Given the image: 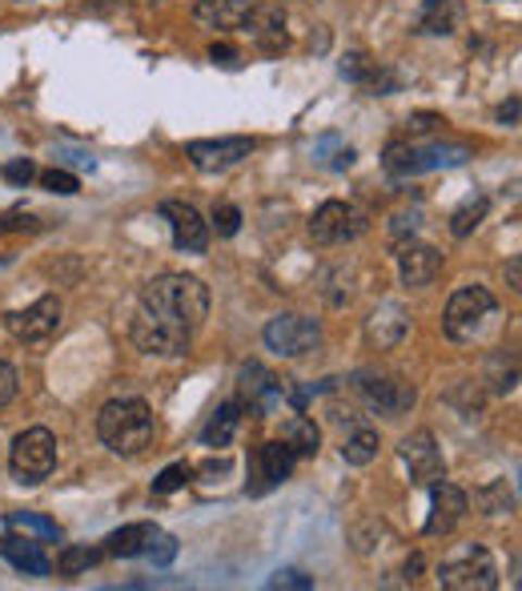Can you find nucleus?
Returning <instances> with one entry per match:
<instances>
[{"label":"nucleus","instance_id":"obj_11","mask_svg":"<svg viewBox=\"0 0 522 591\" xmlns=\"http://www.w3.org/2000/svg\"><path fill=\"white\" fill-rule=\"evenodd\" d=\"M237 382H241V398L237 403H241V410H253V415H274L282 407V398H286V382L274 379L261 362L241 367Z\"/></svg>","mask_w":522,"mask_h":591},{"label":"nucleus","instance_id":"obj_13","mask_svg":"<svg viewBox=\"0 0 522 591\" xmlns=\"http://www.w3.org/2000/svg\"><path fill=\"white\" fill-rule=\"evenodd\" d=\"M398 455H402L406 471H410V479L422 487H431L434 479H446V459L443 451H438V443H434L431 431H414L402 439V447H398Z\"/></svg>","mask_w":522,"mask_h":591},{"label":"nucleus","instance_id":"obj_6","mask_svg":"<svg viewBox=\"0 0 522 591\" xmlns=\"http://www.w3.org/2000/svg\"><path fill=\"white\" fill-rule=\"evenodd\" d=\"M13 475L21 483H40L57 467V439L49 427H28L13 439Z\"/></svg>","mask_w":522,"mask_h":591},{"label":"nucleus","instance_id":"obj_35","mask_svg":"<svg viewBox=\"0 0 522 591\" xmlns=\"http://www.w3.org/2000/svg\"><path fill=\"white\" fill-rule=\"evenodd\" d=\"M270 588L310 591V588H313V579L306 576V571H298V567H282V571H274V579H270Z\"/></svg>","mask_w":522,"mask_h":591},{"label":"nucleus","instance_id":"obj_38","mask_svg":"<svg viewBox=\"0 0 522 591\" xmlns=\"http://www.w3.org/2000/svg\"><path fill=\"white\" fill-rule=\"evenodd\" d=\"M209 61H213V65H225V69H237L241 65V53H237L234 45H213V49H209Z\"/></svg>","mask_w":522,"mask_h":591},{"label":"nucleus","instance_id":"obj_19","mask_svg":"<svg viewBox=\"0 0 522 591\" xmlns=\"http://www.w3.org/2000/svg\"><path fill=\"white\" fill-rule=\"evenodd\" d=\"M249 0H197V25L206 28H222V33H234V28H246L249 21Z\"/></svg>","mask_w":522,"mask_h":591},{"label":"nucleus","instance_id":"obj_2","mask_svg":"<svg viewBox=\"0 0 522 591\" xmlns=\"http://www.w3.org/2000/svg\"><path fill=\"white\" fill-rule=\"evenodd\" d=\"M97 434H101V443L113 455H141L145 447H153V434H157V422H153V410L145 407L141 398H113V403H104L101 415H97Z\"/></svg>","mask_w":522,"mask_h":591},{"label":"nucleus","instance_id":"obj_33","mask_svg":"<svg viewBox=\"0 0 522 591\" xmlns=\"http://www.w3.org/2000/svg\"><path fill=\"white\" fill-rule=\"evenodd\" d=\"M37 182L45 185L49 194H65V197H73L80 189V182L69 170H45V173H37Z\"/></svg>","mask_w":522,"mask_h":591},{"label":"nucleus","instance_id":"obj_18","mask_svg":"<svg viewBox=\"0 0 522 591\" xmlns=\"http://www.w3.org/2000/svg\"><path fill=\"white\" fill-rule=\"evenodd\" d=\"M406 330H410V318H406V310L398 303H382L374 315L365 318V342L378 346V350L398 346L406 338Z\"/></svg>","mask_w":522,"mask_h":591},{"label":"nucleus","instance_id":"obj_28","mask_svg":"<svg viewBox=\"0 0 522 591\" xmlns=\"http://www.w3.org/2000/svg\"><path fill=\"white\" fill-rule=\"evenodd\" d=\"M97 564H101V552H97V547H65L61 559H57L61 576H85V571Z\"/></svg>","mask_w":522,"mask_h":591},{"label":"nucleus","instance_id":"obj_31","mask_svg":"<svg viewBox=\"0 0 522 591\" xmlns=\"http://www.w3.org/2000/svg\"><path fill=\"white\" fill-rule=\"evenodd\" d=\"M189 467L185 463H173V467H165V471L153 479V495H173V491H182L185 483H189Z\"/></svg>","mask_w":522,"mask_h":591},{"label":"nucleus","instance_id":"obj_20","mask_svg":"<svg viewBox=\"0 0 522 591\" xmlns=\"http://www.w3.org/2000/svg\"><path fill=\"white\" fill-rule=\"evenodd\" d=\"M249 37L258 40L261 53H282L289 45L286 37V16L277 13V9H249Z\"/></svg>","mask_w":522,"mask_h":591},{"label":"nucleus","instance_id":"obj_25","mask_svg":"<svg viewBox=\"0 0 522 591\" xmlns=\"http://www.w3.org/2000/svg\"><path fill=\"white\" fill-rule=\"evenodd\" d=\"M282 443H286L298 459H310V455H318V443H322V431L313 427V419H306V415H294V419L282 427Z\"/></svg>","mask_w":522,"mask_h":591},{"label":"nucleus","instance_id":"obj_12","mask_svg":"<svg viewBox=\"0 0 522 591\" xmlns=\"http://www.w3.org/2000/svg\"><path fill=\"white\" fill-rule=\"evenodd\" d=\"M253 153V137H217V141H189L185 158L194 161L201 173H222L234 170Z\"/></svg>","mask_w":522,"mask_h":591},{"label":"nucleus","instance_id":"obj_14","mask_svg":"<svg viewBox=\"0 0 522 591\" xmlns=\"http://www.w3.org/2000/svg\"><path fill=\"white\" fill-rule=\"evenodd\" d=\"M358 391L365 394V403L374 410H382V415H402V410L414 407V386L402 379H390V374H358Z\"/></svg>","mask_w":522,"mask_h":591},{"label":"nucleus","instance_id":"obj_5","mask_svg":"<svg viewBox=\"0 0 522 591\" xmlns=\"http://www.w3.org/2000/svg\"><path fill=\"white\" fill-rule=\"evenodd\" d=\"M495 310H498V303H495V294H490V290L467 286V290H458V294H450L443 327L455 342H474L486 327H490Z\"/></svg>","mask_w":522,"mask_h":591},{"label":"nucleus","instance_id":"obj_10","mask_svg":"<svg viewBox=\"0 0 522 591\" xmlns=\"http://www.w3.org/2000/svg\"><path fill=\"white\" fill-rule=\"evenodd\" d=\"M4 327H9V334H13L16 342L52 338L57 327H61V298H57V294H45V298H37L28 310H13V315L4 318Z\"/></svg>","mask_w":522,"mask_h":591},{"label":"nucleus","instance_id":"obj_42","mask_svg":"<svg viewBox=\"0 0 522 591\" xmlns=\"http://www.w3.org/2000/svg\"><path fill=\"white\" fill-rule=\"evenodd\" d=\"M21 4H25V0H21Z\"/></svg>","mask_w":522,"mask_h":591},{"label":"nucleus","instance_id":"obj_27","mask_svg":"<svg viewBox=\"0 0 522 591\" xmlns=\"http://www.w3.org/2000/svg\"><path fill=\"white\" fill-rule=\"evenodd\" d=\"M486 210H490V201H486L483 194L467 197V201H462V206H458V210L450 213V234H455V237H467V234H474V230H478V225H483Z\"/></svg>","mask_w":522,"mask_h":591},{"label":"nucleus","instance_id":"obj_4","mask_svg":"<svg viewBox=\"0 0 522 591\" xmlns=\"http://www.w3.org/2000/svg\"><path fill=\"white\" fill-rule=\"evenodd\" d=\"M438 583L450 591H495L498 588V567L495 555L478 547V543H467L443 559L438 567Z\"/></svg>","mask_w":522,"mask_h":591},{"label":"nucleus","instance_id":"obj_22","mask_svg":"<svg viewBox=\"0 0 522 591\" xmlns=\"http://www.w3.org/2000/svg\"><path fill=\"white\" fill-rule=\"evenodd\" d=\"M237 427H241V403H225L209 415V422L201 427V447H229L234 443Z\"/></svg>","mask_w":522,"mask_h":591},{"label":"nucleus","instance_id":"obj_15","mask_svg":"<svg viewBox=\"0 0 522 591\" xmlns=\"http://www.w3.org/2000/svg\"><path fill=\"white\" fill-rule=\"evenodd\" d=\"M161 218L170 222L173 230V246L185 254H206L209 246V222L189 206V201H165L161 206Z\"/></svg>","mask_w":522,"mask_h":591},{"label":"nucleus","instance_id":"obj_1","mask_svg":"<svg viewBox=\"0 0 522 591\" xmlns=\"http://www.w3.org/2000/svg\"><path fill=\"white\" fill-rule=\"evenodd\" d=\"M209 318V290L189 274H161L141 294L133 318V342L145 355L177 358L189 350L194 330Z\"/></svg>","mask_w":522,"mask_h":591},{"label":"nucleus","instance_id":"obj_9","mask_svg":"<svg viewBox=\"0 0 522 591\" xmlns=\"http://www.w3.org/2000/svg\"><path fill=\"white\" fill-rule=\"evenodd\" d=\"M294 467H298V455L277 439V443H261L258 451H253V459H249V495H265V491H274V487H282L294 475Z\"/></svg>","mask_w":522,"mask_h":591},{"label":"nucleus","instance_id":"obj_36","mask_svg":"<svg viewBox=\"0 0 522 591\" xmlns=\"http://www.w3.org/2000/svg\"><path fill=\"white\" fill-rule=\"evenodd\" d=\"M16 398V370L0 358V407H9Z\"/></svg>","mask_w":522,"mask_h":591},{"label":"nucleus","instance_id":"obj_41","mask_svg":"<svg viewBox=\"0 0 522 591\" xmlns=\"http://www.w3.org/2000/svg\"><path fill=\"white\" fill-rule=\"evenodd\" d=\"M498 121H502V125H514V121H519V97H514L510 106L498 109Z\"/></svg>","mask_w":522,"mask_h":591},{"label":"nucleus","instance_id":"obj_17","mask_svg":"<svg viewBox=\"0 0 522 591\" xmlns=\"http://www.w3.org/2000/svg\"><path fill=\"white\" fill-rule=\"evenodd\" d=\"M443 274V254L422 242H406L398 250V278L406 286H431L434 278Z\"/></svg>","mask_w":522,"mask_h":591},{"label":"nucleus","instance_id":"obj_30","mask_svg":"<svg viewBox=\"0 0 522 591\" xmlns=\"http://www.w3.org/2000/svg\"><path fill=\"white\" fill-rule=\"evenodd\" d=\"M478 507H483L486 515H510L514 512V495H510L507 483H495V487H486V491H478Z\"/></svg>","mask_w":522,"mask_h":591},{"label":"nucleus","instance_id":"obj_8","mask_svg":"<svg viewBox=\"0 0 522 591\" xmlns=\"http://www.w3.org/2000/svg\"><path fill=\"white\" fill-rule=\"evenodd\" d=\"M365 230V213L350 201H326L318 206L310 218V237L318 246H341V242H353V237Z\"/></svg>","mask_w":522,"mask_h":591},{"label":"nucleus","instance_id":"obj_16","mask_svg":"<svg viewBox=\"0 0 522 591\" xmlns=\"http://www.w3.org/2000/svg\"><path fill=\"white\" fill-rule=\"evenodd\" d=\"M467 491L455 483H446V479H434L431 483V519H426V535H450L458 524H462V515H467Z\"/></svg>","mask_w":522,"mask_h":591},{"label":"nucleus","instance_id":"obj_3","mask_svg":"<svg viewBox=\"0 0 522 591\" xmlns=\"http://www.w3.org/2000/svg\"><path fill=\"white\" fill-rule=\"evenodd\" d=\"M470 158V145L462 141H394L386 145V173L390 177H418V173L462 165Z\"/></svg>","mask_w":522,"mask_h":591},{"label":"nucleus","instance_id":"obj_7","mask_svg":"<svg viewBox=\"0 0 522 591\" xmlns=\"http://www.w3.org/2000/svg\"><path fill=\"white\" fill-rule=\"evenodd\" d=\"M265 346L282 358H306L322 346V327L306 315H277L265 327Z\"/></svg>","mask_w":522,"mask_h":591},{"label":"nucleus","instance_id":"obj_40","mask_svg":"<svg viewBox=\"0 0 522 591\" xmlns=\"http://www.w3.org/2000/svg\"><path fill=\"white\" fill-rule=\"evenodd\" d=\"M434 125H443V118H431V113H418V118H410V130H414V133H431Z\"/></svg>","mask_w":522,"mask_h":591},{"label":"nucleus","instance_id":"obj_26","mask_svg":"<svg viewBox=\"0 0 522 591\" xmlns=\"http://www.w3.org/2000/svg\"><path fill=\"white\" fill-rule=\"evenodd\" d=\"M341 459L350 463V467H365V463L378 459V431L374 427H353V434L346 439V447H341Z\"/></svg>","mask_w":522,"mask_h":591},{"label":"nucleus","instance_id":"obj_23","mask_svg":"<svg viewBox=\"0 0 522 591\" xmlns=\"http://www.w3.org/2000/svg\"><path fill=\"white\" fill-rule=\"evenodd\" d=\"M414 25L418 33H426V37H446V33H455L458 25V4L455 0H422Z\"/></svg>","mask_w":522,"mask_h":591},{"label":"nucleus","instance_id":"obj_21","mask_svg":"<svg viewBox=\"0 0 522 591\" xmlns=\"http://www.w3.org/2000/svg\"><path fill=\"white\" fill-rule=\"evenodd\" d=\"M0 555L9 559V564L16 567V571H25V576H49L52 564H49V555L40 552V543H33V539H0Z\"/></svg>","mask_w":522,"mask_h":591},{"label":"nucleus","instance_id":"obj_34","mask_svg":"<svg viewBox=\"0 0 522 591\" xmlns=\"http://www.w3.org/2000/svg\"><path fill=\"white\" fill-rule=\"evenodd\" d=\"M213 230H217V237H234L237 230H241V210L229 206V201H222V206L213 210Z\"/></svg>","mask_w":522,"mask_h":591},{"label":"nucleus","instance_id":"obj_32","mask_svg":"<svg viewBox=\"0 0 522 591\" xmlns=\"http://www.w3.org/2000/svg\"><path fill=\"white\" fill-rule=\"evenodd\" d=\"M145 555L153 559V567H170L173 559H177V539L165 535V531H157V535L149 539V547H145Z\"/></svg>","mask_w":522,"mask_h":591},{"label":"nucleus","instance_id":"obj_29","mask_svg":"<svg viewBox=\"0 0 522 591\" xmlns=\"http://www.w3.org/2000/svg\"><path fill=\"white\" fill-rule=\"evenodd\" d=\"M9 527H16V531H33V535H40V539H61V531H57L52 519L33 515V512H13L9 515Z\"/></svg>","mask_w":522,"mask_h":591},{"label":"nucleus","instance_id":"obj_37","mask_svg":"<svg viewBox=\"0 0 522 591\" xmlns=\"http://www.w3.org/2000/svg\"><path fill=\"white\" fill-rule=\"evenodd\" d=\"M4 177H9L13 185H28L33 177H37V165H33L28 158H21V161H13V165H4Z\"/></svg>","mask_w":522,"mask_h":591},{"label":"nucleus","instance_id":"obj_39","mask_svg":"<svg viewBox=\"0 0 522 591\" xmlns=\"http://www.w3.org/2000/svg\"><path fill=\"white\" fill-rule=\"evenodd\" d=\"M21 230H37L28 213H0V234H21Z\"/></svg>","mask_w":522,"mask_h":591},{"label":"nucleus","instance_id":"obj_24","mask_svg":"<svg viewBox=\"0 0 522 591\" xmlns=\"http://www.w3.org/2000/svg\"><path fill=\"white\" fill-rule=\"evenodd\" d=\"M157 531H161L157 524H129V527H121V531H113V535L104 539V552L117 555V559L145 555V547H149V539H153Z\"/></svg>","mask_w":522,"mask_h":591}]
</instances>
